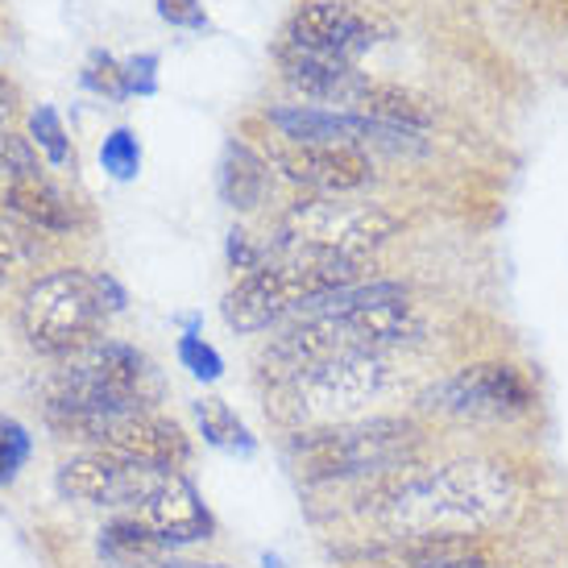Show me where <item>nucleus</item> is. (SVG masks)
I'll use <instances>...</instances> for the list:
<instances>
[{"mask_svg": "<svg viewBox=\"0 0 568 568\" xmlns=\"http://www.w3.org/2000/svg\"><path fill=\"white\" fill-rule=\"evenodd\" d=\"M398 386H403V369L395 357L345 353V357L307 365L270 390H274V415L286 424V432H295V427L348 424V419L378 415V403L398 395Z\"/></svg>", "mask_w": 568, "mask_h": 568, "instance_id": "7ed1b4c3", "label": "nucleus"}, {"mask_svg": "<svg viewBox=\"0 0 568 568\" xmlns=\"http://www.w3.org/2000/svg\"><path fill=\"white\" fill-rule=\"evenodd\" d=\"M30 142L38 145V154H47L50 166H71V162H75L71 133H67L63 116L50 109V104L30 109Z\"/></svg>", "mask_w": 568, "mask_h": 568, "instance_id": "412c9836", "label": "nucleus"}, {"mask_svg": "<svg viewBox=\"0 0 568 568\" xmlns=\"http://www.w3.org/2000/svg\"><path fill=\"white\" fill-rule=\"evenodd\" d=\"M125 92H129V100H133V95L159 92V54H154V50L125 59Z\"/></svg>", "mask_w": 568, "mask_h": 568, "instance_id": "cd10ccee", "label": "nucleus"}, {"mask_svg": "<svg viewBox=\"0 0 568 568\" xmlns=\"http://www.w3.org/2000/svg\"><path fill=\"white\" fill-rule=\"evenodd\" d=\"M410 403L436 427H515L539 410V386L510 357H474L427 378Z\"/></svg>", "mask_w": 568, "mask_h": 568, "instance_id": "20e7f679", "label": "nucleus"}, {"mask_svg": "<svg viewBox=\"0 0 568 568\" xmlns=\"http://www.w3.org/2000/svg\"><path fill=\"white\" fill-rule=\"evenodd\" d=\"M63 369L80 374L83 382H92L100 390L154 403V395H150V386H154V365H150V357H145L142 348L129 345V341L95 336L88 348H80L75 357H67Z\"/></svg>", "mask_w": 568, "mask_h": 568, "instance_id": "ddd939ff", "label": "nucleus"}, {"mask_svg": "<svg viewBox=\"0 0 568 568\" xmlns=\"http://www.w3.org/2000/svg\"><path fill=\"white\" fill-rule=\"evenodd\" d=\"M104 320L109 312L100 300V278L95 270L83 266H63L33 278L17 303V324H21L26 345L59 362L92 345Z\"/></svg>", "mask_w": 568, "mask_h": 568, "instance_id": "423d86ee", "label": "nucleus"}, {"mask_svg": "<svg viewBox=\"0 0 568 568\" xmlns=\"http://www.w3.org/2000/svg\"><path fill=\"white\" fill-rule=\"evenodd\" d=\"M133 515H142L171 552H187V548L216 539V515L204 503L200 486L187 477V469H150Z\"/></svg>", "mask_w": 568, "mask_h": 568, "instance_id": "9d476101", "label": "nucleus"}, {"mask_svg": "<svg viewBox=\"0 0 568 568\" xmlns=\"http://www.w3.org/2000/svg\"><path fill=\"white\" fill-rule=\"evenodd\" d=\"M4 212L17 216L21 224H30V229H38V233H54V237H67V233L83 229V207L63 187H54L47 174L26 179V183H9L4 187Z\"/></svg>", "mask_w": 568, "mask_h": 568, "instance_id": "2eb2a0df", "label": "nucleus"}, {"mask_svg": "<svg viewBox=\"0 0 568 568\" xmlns=\"http://www.w3.org/2000/svg\"><path fill=\"white\" fill-rule=\"evenodd\" d=\"M0 179H4V187L26 183V179H42V159H38V145L30 142V133H13V129L0 133Z\"/></svg>", "mask_w": 568, "mask_h": 568, "instance_id": "393cba45", "label": "nucleus"}, {"mask_svg": "<svg viewBox=\"0 0 568 568\" xmlns=\"http://www.w3.org/2000/svg\"><path fill=\"white\" fill-rule=\"evenodd\" d=\"M382 33H386V26L378 17L348 4V0H303L300 9L286 17L278 47L357 67V59L382 42Z\"/></svg>", "mask_w": 568, "mask_h": 568, "instance_id": "0eeeda50", "label": "nucleus"}, {"mask_svg": "<svg viewBox=\"0 0 568 568\" xmlns=\"http://www.w3.org/2000/svg\"><path fill=\"white\" fill-rule=\"evenodd\" d=\"M262 154L286 183L303 187L307 195H357L378 179L374 154L357 145H291L266 138Z\"/></svg>", "mask_w": 568, "mask_h": 568, "instance_id": "1a4fd4ad", "label": "nucleus"}, {"mask_svg": "<svg viewBox=\"0 0 568 568\" xmlns=\"http://www.w3.org/2000/svg\"><path fill=\"white\" fill-rule=\"evenodd\" d=\"M171 548L159 539V531L133 515V510H116L100 531H95V556L104 560L109 568H138L145 560H159Z\"/></svg>", "mask_w": 568, "mask_h": 568, "instance_id": "a211bd4d", "label": "nucleus"}, {"mask_svg": "<svg viewBox=\"0 0 568 568\" xmlns=\"http://www.w3.org/2000/svg\"><path fill=\"white\" fill-rule=\"evenodd\" d=\"M104 448L116 453L121 460L145 465V469H187L195 460V436L179 419H171V415H162L154 407L125 419L104 440Z\"/></svg>", "mask_w": 568, "mask_h": 568, "instance_id": "f8f14e48", "label": "nucleus"}, {"mask_svg": "<svg viewBox=\"0 0 568 568\" xmlns=\"http://www.w3.org/2000/svg\"><path fill=\"white\" fill-rule=\"evenodd\" d=\"M348 515L365 539H494L510 531L527 510L523 474L494 453L427 457L395 477L348 486Z\"/></svg>", "mask_w": 568, "mask_h": 568, "instance_id": "f257e3e1", "label": "nucleus"}, {"mask_svg": "<svg viewBox=\"0 0 568 568\" xmlns=\"http://www.w3.org/2000/svg\"><path fill=\"white\" fill-rule=\"evenodd\" d=\"M224 262L233 270V278H241V274H250V270H257L266 262V241H257L241 224H233L229 237H224Z\"/></svg>", "mask_w": 568, "mask_h": 568, "instance_id": "bb28decb", "label": "nucleus"}, {"mask_svg": "<svg viewBox=\"0 0 568 568\" xmlns=\"http://www.w3.org/2000/svg\"><path fill=\"white\" fill-rule=\"evenodd\" d=\"M159 17L174 30H191L204 33L207 30V13L200 0H159Z\"/></svg>", "mask_w": 568, "mask_h": 568, "instance_id": "c85d7f7f", "label": "nucleus"}, {"mask_svg": "<svg viewBox=\"0 0 568 568\" xmlns=\"http://www.w3.org/2000/svg\"><path fill=\"white\" fill-rule=\"evenodd\" d=\"M403 233V216L395 207L362 195H307L278 212L266 233V253L283 250H324L348 257H374Z\"/></svg>", "mask_w": 568, "mask_h": 568, "instance_id": "39448f33", "label": "nucleus"}, {"mask_svg": "<svg viewBox=\"0 0 568 568\" xmlns=\"http://www.w3.org/2000/svg\"><path fill=\"white\" fill-rule=\"evenodd\" d=\"M174 357H179V365L187 369L191 378L204 382V386H216L224 378L221 348L212 345V341H204V332H183L179 345H174Z\"/></svg>", "mask_w": 568, "mask_h": 568, "instance_id": "5701e85b", "label": "nucleus"}, {"mask_svg": "<svg viewBox=\"0 0 568 568\" xmlns=\"http://www.w3.org/2000/svg\"><path fill=\"white\" fill-rule=\"evenodd\" d=\"M283 453L303 486L348 489L436 457V424L419 410H378L348 424L295 427L286 432Z\"/></svg>", "mask_w": 568, "mask_h": 568, "instance_id": "f03ea898", "label": "nucleus"}, {"mask_svg": "<svg viewBox=\"0 0 568 568\" xmlns=\"http://www.w3.org/2000/svg\"><path fill=\"white\" fill-rule=\"evenodd\" d=\"M13 112H17V88L9 80H4V75H0V133L9 129Z\"/></svg>", "mask_w": 568, "mask_h": 568, "instance_id": "2f4dec72", "label": "nucleus"}, {"mask_svg": "<svg viewBox=\"0 0 568 568\" xmlns=\"http://www.w3.org/2000/svg\"><path fill=\"white\" fill-rule=\"evenodd\" d=\"M80 83L88 92L104 95V100H129L125 63L112 59L109 50H92V54H88V63H83V71H80Z\"/></svg>", "mask_w": 568, "mask_h": 568, "instance_id": "a878e982", "label": "nucleus"}, {"mask_svg": "<svg viewBox=\"0 0 568 568\" xmlns=\"http://www.w3.org/2000/svg\"><path fill=\"white\" fill-rule=\"evenodd\" d=\"M216 187H221V200L233 212H257V207L270 200L274 191V166L262 150H253L250 142H233L224 145L221 154V171H216Z\"/></svg>", "mask_w": 568, "mask_h": 568, "instance_id": "dca6fc26", "label": "nucleus"}, {"mask_svg": "<svg viewBox=\"0 0 568 568\" xmlns=\"http://www.w3.org/2000/svg\"><path fill=\"white\" fill-rule=\"evenodd\" d=\"M138 568H233L224 565V560H195V556H183V552H166L159 556V560H145V565Z\"/></svg>", "mask_w": 568, "mask_h": 568, "instance_id": "7c9ffc66", "label": "nucleus"}, {"mask_svg": "<svg viewBox=\"0 0 568 568\" xmlns=\"http://www.w3.org/2000/svg\"><path fill=\"white\" fill-rule=\"evenodd\" d=\"M33 457V436L30 427L13 419V415H0V489H9L21 477V469Z\"/></svg>", "mask_w": 568, "mask_h": 568, "instance_id": "b1692460", "label": "nucleus"}, {"mask_svg": "<svg viewBox=\"0 0 568 568\" xmlns=\"http://www.w3.org/2000/svg\"><path fill=\"white\" fill-rule=\"evenodd\" d=\"M95 278H100V300H104V312H109V316H121V312L129 307L125 286L116 283L109 270H95Z\"/></svg>", "mask_w": 568, "mask_h": 568, "instance_id": "c756f323", "label": "nucleus"}, {"mask_svg": "<svg viewBox=\"0 0 568 568\" xmlns=\"http://www.w3.org/2000/svg\"><path fill=\"white\" fill-rule=\"evenodd\" d=\"M100 166L116 183H133L142 174V142H138V133L129 125L109 129L104 142H100Z\"/></svg>", "mask_w": 568, "mask_h": 568, "instance_id": "4be33fe9", "label": "nucleus"}, {"mask_svg": "<svg viewBox=\"0 0 568 568\" xmlns=\"http://www.w3.org/2000/svg\"><path fill=\"white\" fill-rule=\"evenodd\" d=\"M191 415H195V436H200L207 448L233 453V457H253V453H257V436H253L250 424H245L224 398H195V403H191Z\"/></svg>", "mask_w": 568, "mask_h": 568, "instance_id": "6ab92c4d", "label": "nucleus"}, {"mask_svg": "<svg viewBox=\"0 0 568 568\" xmlns=\"http://www.w3.org/2000/svg\"><path fill=\"white\" fill-rule=\"evenodd\" d=\"M274 63L291 92H300L312 104H328V109H353L365 83V71H357L353 63H332V59L300 54L286 47H274Z\"/></svg>", "mask_w": 568, "mask_h": 568, "instance_id": "4468645a", "label": "nucleus"}, {"mask_svg": "<svg viewBox=\"0 0 568 568\" xmlns=\"http://www.w3.org/2000/svg\"><path fill=\"white\" fill-rule=\"evenodd\" d=\"M42 237H38V229L30 224H21L17 216H0V286L17 283V278H26L38 262H42Z\"/></svg>", "mask_w": 568, "mask_h": 568, "instance_id": "aec40b11", "label": "nucleus"}, {"mask_svg": "<svg viewBox=\"0 0 568 568\" xmlns=\"http://www.w3.org/2000/svg\"><path fill=\"white\" fill-rule=\"evenodd\" d=\"M307 300H312V291H307L300 270L283 257H266L257 270L233 278V286L224 291L221 316L241 336H257V332H274L291 324Z\"/></svg>", "mask_w": 568, "mask_h": 568, "instance_id": "6e6552de", "label": "nucleus"}, {"mask_svg": "<svg viewBox=\"0 0 568 568\" xmlns=\"http://www.w3.org/2000/svg\"><path fill=\"white\" fill-rule=\"evenodd\" d=\"M257 568H286V560L278 552H262L257 556Z\"/></svg>", "mask_w": 568, "mask_h": 568, "instance_id": "473e14b6", "label": "nucleus"}, {"mask_svg": "<svg viewBox=\"0 0 568 568\" xmlns=\"http://www.w3.org/2000/svg\"><path fill=\"white\" fill-rule=\"evenodd\" d=\"M348 112H365L374 121L410 129V133H432V125H436V104L427 95L410 92V88L390 80H369V75H365L362 92H357Z\"/></svg>", "mask_w": 568, "mask_h": 568, "instance_id": "f3484780", "label": "nucleus"}, {"mask_svg": "<svg viewBox=\"0 0 568 568\" xmlns=\"http://www.w3.org/2000/svg\"><path fill=\"white\" fill-rule=\"evenodd\" d=\"M150 469L121 460L109 448H83L54 469V489L67 503L100 506V510H133L145 489Z\"/></svg>", "mask_w": 568, "mask_h": 568, "instance_id": "9b49d317", "label": "nucleus"}]
</instances>
